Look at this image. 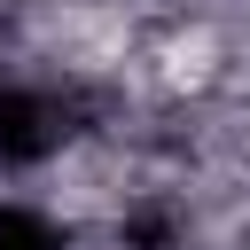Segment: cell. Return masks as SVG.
<instances>
[{
    "instance_id": "3",
    "label": "cell",
    "mask_w": 250,
    "mask_h": 250,
    "mask_svg": "<svg viewBox=\"0 0 250 250\" xmlns=\"http://www.w3.org/2000/svg\"><path fill=\"white\" fill-rule=\"evenodd\" d=\"M125 242L133 250H172V219L164 211H141V219H125Z\"/></svg>"
},
{
    "instance_id": "2",
    "label": "cell",
    "mask_w": 250,
    "mask_h": 250,
    "mask_svg": "<svg viewBox=\"0 0 250 250\" xmlns=\"http://www.w3.org/2000/svg\"><path fill=\"white\" fill-rule=\"evenodd\" d=\"M0 250H70L62 227L47 211H23V203H0Z\"/></svg>"
},
{
    "instance_id": "1",
    "label": "cell",
    "mask_w": 250,
    "mask_h": 250,
    "mask_svg": "<svg viewBox=\"0 0 250 250\" xmlns=\"http://www.w3.org/2000/svg\"><path fill=\"white\" fill-rule=\"evenodd\" d=\"M62 141H70V109L47 86H0V164L8 172L47 164Z\"/></svg>"
}]
</instances>
